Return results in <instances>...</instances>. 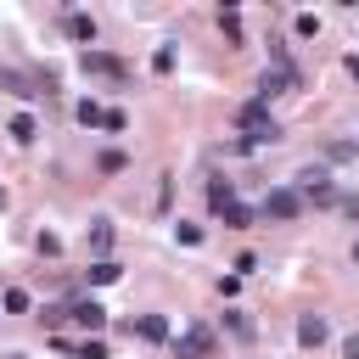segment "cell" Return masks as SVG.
I'll list each match as a JSON object with an SVG mask.
<instances>
[{
	"label": "cell",
	"mask_w": 359,
	"mask_h": 359,
	"mask_svg": "<svg viewBox=\"0 0 359 359\" xmlns=\"http://www.w3.org/2000/svg\"><path fill=\"white\" fill-rule=\"evenodd\" d=\"M297 213H303V196L292 185H280V191L264 196V219H297Z\"/></svg>",
	"instance_id": "5"
},
{
	"label": "cell",
	"mask_w": 359,
	"mask_h": 359,
	"mask_svg": "<svg viewBox=\"0 0 359 359\" xmlns=\"http://www.w3.org/2000/svg\"><path fill=\"white\" fill-rule=\"evenodd\" d=\"M0 309H6V314H28V292H17V286L0 292Z\"/></svg>",
	"instance_id": "17"
},
{
	"label": "cell",
	"mask_w": 359,
	"mask_h": 359,
	"mask_svg": "<svg viewBox=\"0 0 359 359\" xmlns=\"http://www.w3.org/2000/svg\"><path fill=\"white\" fill-rule=\"evenodd\" d=\"M353 157H359V146H353Z\"/></svg>",
	"instance_id": "25"
},
{
	"label": "cell",
	"mask_w": 359,
	"mask_h": 359,
	"mask_svg": "<svg viewBox=\"0 0 359 359\" xmlns=\"http://www.w3.org/2000/svg\"><path fill=\"white\" fill-rule=\"evenodd\" d=\"M118 275H123V269H118L112 258H95V264H90V286H112Z\"/></svg>",
	"instance_id": "13"
},
{
	"label": "cell",
	"mask_w": 359,
	"mask_h": 359,
	"mask_svg": "<svg viewBox=\"0 0 359 359\" xmlns=\"http://www.w3.org/2000/svg\"><path fill=\"white\" fill-rule=\"evenodd\" d=\"M90 247L107 252V247H112V224H95V230H90Z\"/></svg>",
	"instance_id": "18"
},
{
	"label": "cell",
	"mask_w": 359,
	"mask_h": 359,
	"mask_svg": "<svg viewBox=\"0 0 359 359\" xmlns=\"http://www.w3.org/2000/svg\"><path fill=\"white\" fill-rule=\"evenodd\" d=\"M224 320H230V331H236V337H252V320H247V314H236V309H230Z\"/></svg>",
	"instance_id": "19"
},
{
	"label": "cell",
	"mask_w": 359,
	"mask_h": 359,
	"mask_svg": "<svg viewBox=\"0 0 359 359\" xmlns=\"http://www.w3.org/2000/svg\"><path fill=\"white\" fill-rule=\"evenodd\" d=\"M67 34L90 50V45H95V17H90V11H67Z\"/></svg>",
	"instance_id": "8"
},
{
	"label": "cell",
	"mask_w": 359,
	"mask_h": 359,
	"mask_svg": "<svg viewBox=\"0 0 359 359\" xmlns=\"http://www.w3.org/2000/svg\"><path fill=\"white\" fill-rule=\"evenodd\" d=\"M79 67H84V73H101V79H129V62H118L112 50H84Z\"/></svg>",
	"instance_id": "3"
},
{
	"label": "cell",
	"mask_w": 359,
	"mask_h": 359,
	"mask_svg": "<svg viewBox=\"0 0 359 359\" xmlns=\"http://www.w3.org/2000/svg\"><path fill=\"white\" fill-rule=\"evenodd\" d=\"M129 331H140L146 342H168V320H163V314H140Z\"/></svg>",
	"instance_id": "9"
},
{
	"label": "cell",
	"mask_w": 359,
	"mask_h": 359,
	"mask_svg": "<svg viewBox=\"0 0 359 359\" xmlns=\"http://www.w3.org/2000/svg\"><path fill=\"white\" fill-rule=\"evenodd\" d=\"M236 123L247 129V146H264V140H280V129H275V118H269V107L252 95L241 112H236Z\"/></svg>",
	"instance_id": "1"
},
{
	"label": "cell",
	"mask_w": 359,
	"mask_h": 359,
	"mask_svg": "<svg viewBox=\"0 0 359 359\" xmlns=\"http://www.w3.org/2000/svg\"><path fill=\"white\" fill-rule=\"evenodd\" d=\"M342 359H359V331H353V337L342 342Z\"/></svg>",
	"instance_id": "22"
},
{
	"label": "cell",
	"mask_w": 359,
	"mask_h": 359,
	"mask_svg": "<svg viewBox=\"0 0 359 359\" xmlns=\"http://www.w3.org/2000/svg\"><path fill=\"white\" fill-rule=\"evenodd\" d=\"M286 90H297V67H264V79H258V101L269 107V95H286Z\"/></svg>",
	"instance_id": "4"
},
{
	"label": "cell",
	"mask_w": 359,
	"mask_h": 359,
	"mask_svg": "<svg viewBox=\"0 0 359 359\" xmlns=\"http://www.w3.org/2000/svg\"><path fill=\"white\" fill-rule=\"evenodd\" d=\"M174 342V359H208L213 353V331L208 325H185L180 337H168Z\"/></svg>",
	"instance_id": "2"
},
{
	"label": "cell",
	"mask_w": 359,
	"mask_h": 359,
	"mask_svg": "<svg viewBox=\"0 0 359 359\" xmlns=\"http://www.w3.org/2000/svg\"><path fill=\"white\" fill-rule=\"evenodd\" d=\"M297 196H303V202H331V196H337V185H331L325 174H303V185H297Z\"/></svg>",
	"instance_id": "7"
},
{
	"label": "cell",
	"mask_w": 359,
	"mask_h": 359,
	"mask_svg": "<svg viewBox=\"0 0 359 359\" xmlns=\"http://www.w3.org/2000/svg\"><path fill=\"white\" fill-rule=\"evenodd\" d=\"M67 314H73V320H79V325H84V331H101V325H107V309H101V303H95V297H79V303H73V309H67Z\"/></svg>",
	"instance_id": "6"
},
{
	"label": "cell",
	"mask_w": 359,
	"mask_h": 359,
	"mask_svg": "<svg viewBox=\"0 0 359 359\" xmlns=\"http://www.w3.org/2000/svg\"><path fill=\"white\" fill-rule=\"evenodd\" d=\"M79 123H84V129H101V123H107V107H95V101H79Z\"/></svg>",
	"instance_id": "16"
},
{
	"label": "cell",
	"mask_w": 359,
	"mask_h": 359,
	"mask_svg": "<svg viewBox=\"0 0 359 359\" xmlns=\"http://www.w3.org/2000/svg\"><path fill=\"white\" fill-rule=\"evenodd\" d=\"M79 359H107V348L101 342H79Z\"/></svg>",
	"instance_id": "21"
},
{
	"label": "cell",
	"mask_w": 359,
	"mask_h": 359,
	"mask_svg": "<svg viewBox=\"0 0 359 359\" xmlns=\"http://www.w3.org/2000/svg\"><path fill=\"white\" fill-rule=\"evenodd\" d=\"M219 34H224L230 45H241V17H236V6H224V11H219Z\"/></svg>",
	"instance_id": "14"
},
{
	"label": "cell",
	"mask_w": 359,
	"mask_h": 359,
	"mask_svg": "<svg viewBox=\"0 0 359 359\" xmlns=\"http://www.w3.org/2000/svg\"><path fill=\"white\" fill-rule=\"evenodd\" d=\"M252 219H258V213H252V208H241V202H230V208H224V224H230V230H252Z\"/></svg>",
	"instance_id": "15"
},
{
	"label": "cell",
	"mask_w": 359,
	"mask_h": 359,
	"mask_svg": "<svg viewBox=\"0 0 359 359\" xmlns=\"http://www.w3.org/2000/svg\"><path fill=\"white\" fill-rule=\"evenodd\" d=\"M0 208H6V191H0Z\"/></svg>",
	"instance_id": "24"
},
{
	"label": "cell",
	"mask_w": 359,
	"mask_h": 359,
	"mask_svg": "<svg viewBox=\"0 0 359 359\" xmlns=\"http://www.w3.org/2000/svg\"><path fill=\"white\" fill-rule=\"evenodd\" d=\"M353 258H359V241H353Z\"/></svg>",
	"instance_id": "23"
},
{
	"label": "cell",
	"mask_w": 359,
	"mask_h": 359,
	"mask_svg": "<svg viewBox=\"0 0 359 359\" xmlns=\"http://www.w3.org/2000/svg\"><path fill=\"white\" fill-rule=\"evenodd\" d=\"M297 342H303V348H320V342H325V320H320V314H303V320H297Z\"/></svg>",
	"instance_id": "10"
},
{
	"label": "cell",
	"mask_w": 359,
	"mask_h": 359,
	"mask_svg": "<svg viewBox=\"0 0 359 359\" xmlns=\"http://www.w3.org/2000/svg\"><path fill=\"white\" fill-rule=\"evenodd\" d=\"M230 202H236V185H230V180H213V185H208V208H213V213H224Z\"/></svg>",
	"instance_id": "11"
},
{
	"label": "cell",
	"mask_w": 359,
	"mask_h": 359,
	"mask_svg": "<svg viewBox=\"0 0 359 359\" xmlns=\"http://www.w3.org/2000/svg\"><path fill=\"white\" fill-rule=\"evenodd\" d=\"M6 129H11V140H17V146H28V140H34V135H39V123H34V118H28V112H17V118H11V123H6Z\"/></svg>",
	"instance_id": "12"
},
{
	"label": "cell",
	"mask_w": 359,
	"mask_h": 359,
	"mask_svg": "<svg viewBox=\"0 0 359 359\" xmlns=\"http://www.w3.org/2000/svg\"><path fill=\"white\" fill-rule=\"evenodd\" d=\"M151 67H157V73H174V50H168V45H163V50H157V56H151Z\"/></svg>",
	"instance_id": "20"
}]
</instances>
